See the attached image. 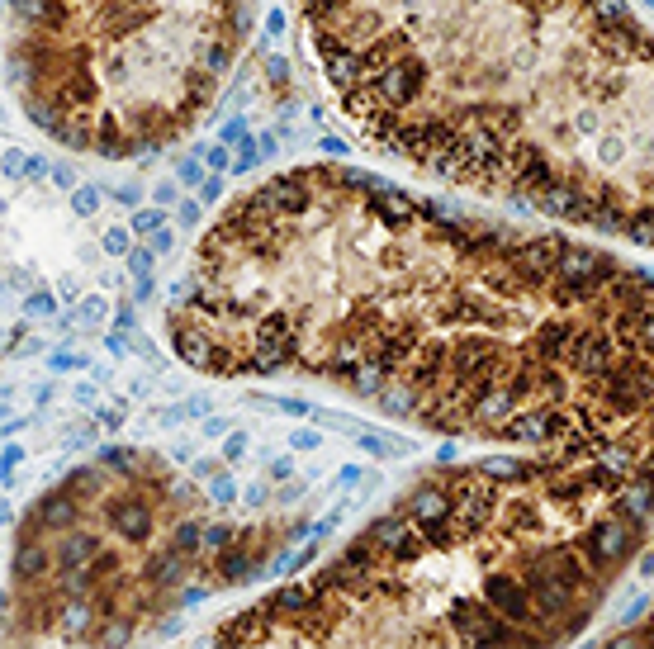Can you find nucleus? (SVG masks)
Instances as JSON below:
<instances>
[{
    "instance_id": "nucleus-2",
    "label": "nucleus",
    "mask_w": 654,
    "mask_h": 649,
    "mask_svg": "<svg viewBox=\"0 0 654 649\" xmlns=\"http://www.w3.org/2000/svg\"><path fill=\"white\" fill-rule=\"evenodd\" d=\"M299 15L370 143L654 247V29L626 0H299Z\"/></svg>"
},
{
    "instance_id": "nucleus-1",
    "label": "nucleus",
    "mask_w": 654,
    "mask_h": 649,
    "mask_svg": "<svg viewBox=\"0 0 654 649\" xmlns=\"http://www.w3.org/2000/svg\"><path fill=\"white\" fill-rule=\"evenodd\" d=\"M162 332L209 379L323 384L451 441H654L650 271L346 162L228 199L166 294Z\"/></svg>"
},
{
    "instance_id": "nucleus-6",
    "label": "nucleus",
    "mask_w": 654,
    "mask_h": 649,
    "mask_svg": "<svg viewBox=\"0 0 654 649\" xmlns=\"http://www.w3.org/2000/svg\"><path fill=\"white\" fill-rule=\"evenodd\" d=\"M607 640H612V645H654V602L650 607H640V612L631 616L621 631L607 635Z\"/></svg>"
},
{
    "instance_id": "nucleus-5",
    "label": "nucleus",
    "mask_w": 654,
    "mask_h": 649,
    "mask_svg": "<svg viewBox=\"0 0 654 649\" xmlns=\"http://www.w3.org/2000/svg\"><path fill=\"white\" fill-rule=\"evenodd\" d=\"M252 0H5L15 114L57 152L147 162L214 114Z\"/></svg>"
},
{
    "instance_id": "nucleus-3",
    "label": "nucleus",
    "mask_w": 654,
    "mask_h": 649,
    "mask_svg": "<svg viewBox=\"0 0 654 649\" xmlns=\"http://www.w3.org/2000/svg\"><path fill=\"white\" fill-rule=\"evenodd\" d=\"M654 441L479 455L418 474L218 645H560L650 550Z\"/></svg>"
},
{
    "instance_id": "nucleus-4",
    "label": "nucleus",
    "mask_w": 654,
    "mask_h": 649,
    "mask_svg": "<svg viewBox=\"0 0 654 649\" xmlns=\"http://www.w3.org/2000/svg\"><path fill=\"white\" fill-rule=\"evenodd\" d=\"M299 541L294 522H237L171 455L109 446L15 517L5 645H138L233 593Z\"/></svg>"
}]
</instances>
